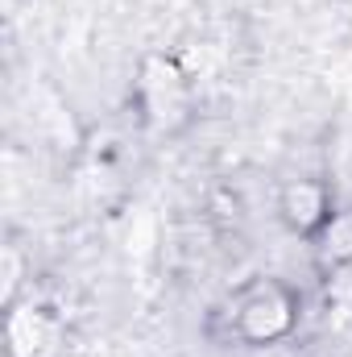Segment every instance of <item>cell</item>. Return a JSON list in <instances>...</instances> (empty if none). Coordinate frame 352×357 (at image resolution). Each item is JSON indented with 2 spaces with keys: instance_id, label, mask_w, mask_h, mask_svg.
Listing matches in <instances>:
<instances>
[{
  "instance_id": "1",
  "label": "cell",
  "mask_w": 352,
  "mask_h": 357,
  "mask_svg": "<svg viewBox=\"0 0 352 357\" xmlns=\"http://www.w3.org/2000/svg\"><path fill=\"white\" fill-rule=\"evenodd\" d=\"M282 212H286V220H290L294 229H311V225H319V220H323V212H328L323 187L294 183V187L286 191V199H282Z\"/></svg>"
}]
</instances>
